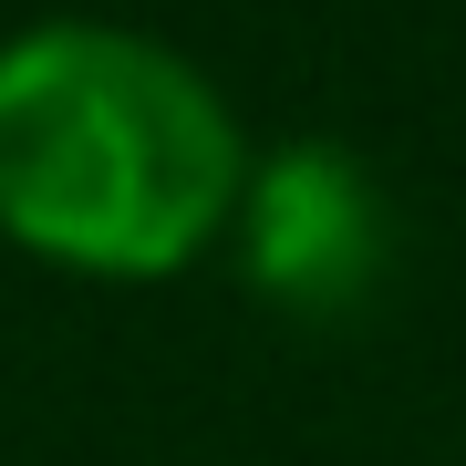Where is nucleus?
<instances>
[{
    "label": "nucleus",
    "mask_w": 466,
    "mask_h": 466,
    "mask_svg": "<svg viewBox=\"0 0 466 466\" xmlns=\"http://www.w3.org/2000/svg\"><path fill=\"white\" fill-rule=\"evenodd\" d=\"M249 146L177 42L32 21L0 42V238L84 280H167L228 238Z\"/></svg>",
    "instance_id": "nucleus-1"
},
{
    "label": "nucleus",
    "mask_w": 466,
    "mask_h": 466,
    "mask_svg": "<svg viewBox=\"0 0 466 466\" xmlns=\"http://www.w3.org/2000/svg\"><path fill=\"white\" fill-rule=\"evenodd\" d=\"M238 269L290 321H352L394 280V208L352 146H280L238 187Z\"/></svg>",
    "instance_id": "nucleus-2"
}]
</instances>
